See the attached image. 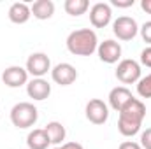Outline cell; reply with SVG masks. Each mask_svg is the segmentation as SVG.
I'll use <instances>...</instances> for the list:
<instances>
[{"mask_svg":"<svg viewBox=\"0 0 151 149\" xmlns=\"http://www.w3.org/2000/svg\"><path fill=\"white\" fill-rule=\"evenodd\" d=\"M99 47L97 34L91 28H79L69 34L67 49L76 56H91Z\"/></svg>","mask_w":151,"mask_h":149,"instance_id":"7a4b0ae2","label":"cell"},{"mask_svg":"<svg viewBox=\"0 0 151 149\" xmlns=\"http://www.w3.org/2000/svg\"><path fill=\"white\" fill-rule=\"evenodd\" d=\"M2 81L5 86L9 88H19L23 84H27L28 81V72L27 69L19 67V65H12V67H7L2 74Z\"/></svg>","mask_w":151,"mask_h":149,"instance_id":"30bf717a","label":"cell"},{"mask_svg":"<svg viewBox=\"0 0 151 149\" xmlns=\"http://www.w3.org/2000/svg\"><path fill=\"white\" fill-rule=\"evenodd\" d=\"M53 149H62V146H58V148H53Z\"/></svg>","mask_w":151,"mask_h":149,"instance_id":"4316f807","label":"cell"},{"mask_svg":"<svg viewBox=\"0 0 151 149\" xmlns=\"http://www.w3.org/2000/svg\"><path fill=\"white\" fill-rule=\"evenodd\" d=\"M51 77L56 84L60 86H69L77 79V70L70 63H58L56 67L51 69Z\"/></svg>","mask_w":151,"mask_h":149,"instance_id":"8fae6325","label":"cell"},{"mask_svg":"<svg viewBox=\"0 0 151 149\" xmlns=\"http://www.w3.org/2000/svg\"><path fill=\"white\" fill-rule=\"evenodd\" d=\"M144 117H146V105L141 100L132 98L119 111V119H118L119 133L125 135V137H134L135 133H139Z\"/></svg>","mask_w":151,"mask_h":149,"instance_id":"6da1fadb","label":"cell"},{"mask_svg":"<svg viewBox=\"0 0 151 149\" xmlns=\"http://www.w3.org/2000/svg\"><path fill=\"white\" fill-rule=\"evenodd\" d=\"M62 149H84L79 142H65L62 144Z\"/></svg>","mask_w":151,"mask_h":149,"instance_id":"d4e9b609","label":"cell"},{"mask_svg":"<svg viewBox=\"0 0 151 149\" xmlns=\"http://www.w3.org/2000/svg\"><path fill=\"white\" fill-rule=\"evenodd\" d=\"M141 63L151 69V46H148L146 49H142V53H141Z\"/></svg>","mask_w":151,"mask_h":149,"instance_id":"7402d4cb","label":"cell"},{"mask_svg":"<svg viewBox=\"0 0 151 149\" xmlns=\"http://www.w3.org/2000/svg\"><path fill=\"white\" fill-rule=\"evenodd\" d=\"M141 148L151 149V128H146V130L141 133Z\"/></svg>","mask_w":151,"mask_h":149,"instance_id":"44dd1931","label":"cell"},{"mask_svg":"<svg viewBox=\"0 0 151 149\" xmlns=\"http://www.w3.org/2000/svg\"><path fill=\"white\" fill-rule=\"evenodd\" d=\"M97 53H99V58L104 63H109L111 65V63H116L121 58V46H119V42L107 39V40H104V42L99 44Z\"/></svg>","mask_w":151,"mask_h":149,"instance_id":"9c48e42d","label":"cell"},{"mask_svg":"<svg viewBox=\"0 0 151 149\" xmlns=\"http://www.w3.org/2000/svg\"><path fill=\"white\" fill-rule=\"evenodd\" d=\"M39 111L30 102H19L11 109V121L16 128H30L37 123Z\"/></svg>","mask_w":151,"mask_h":149,"instance_id":"3957f363","label":"cell"},{"mask_svg":"<svg viewBox=\"0 0 151 149\" xmlns=\"http://www.w3.org/2000/svg\"><path fill=\"white\" fill-rule=\"evenodd\" d=\"M141 7H142V11L151 14V0H141Z\"/></svg>","mask_w":151,"mask_h":149,"instance_id":"484cf974","label":"cell"},{"mask_svg":"<svg viewBox=\"0 0 151 149\" xmlns=\"http://www.w3.org/2000/svg\"><path fill=\"white\" fill-rule=\"evenodd\" d=\"M30 16H32V11L25 2H16V4H12L9 7V19L12 23H16V25L27 23L30 19Z\"/></svg>","mask_w":151,"mask_h":149,"instance_id":"5bb4252c","label":"cell"},{"mask_svg":"<svg viewBox=\"0 0 151 149\" xmlns=\"http://www.w3.org/2000/svg\"><path fill=\"white\" fill-rule=\"evenodd\" d=\"M34 18L37 19H49L55 14V4L51 0H35L30 7Z\"/></svg>","mask_w":151,"mask_h":149,"instance_id":"2e32d148","label":"cell"},{"mask_svg":"<svg viewBox=\"0 0 151 149\" xmlns=\"http://www.w3.org/2000/svg\"><path fill=\"white\" fill-rule=\"evenodd\" d=\"M139 32H141L142 40H144L146 44H150V46H151V21H146V23L139 28Z\"/></svg>","mask_w":151,"mask_h":149,"instance_id":"ffe728a7","label":"cell"},{"mask_svg":"<svg viewBox=\"0 0 151 149\" xmlns=\"http://www.w3.org/2000/svg\"><path fill=\"white\" fill-rule=\"evenodd\" d=\"M113 32L119 40H132L139 32V25L134 18L128 16H119L113 23Z\"/></svg>","mask_w":151,"mask_h":149,"instance_id":"5b68a950","label":"cell"},{"mask_svg":"<svg viewBox=\"0 0 151 149\" xmlns=\"http://www.w3.org/2000/svg\"><path fill=\"white\" fill-rule=\"evenodd\" d=\"M44 130H46V133H47V137H49V142H51L53 146L58 148V144H62V142L65 140L67 132H65V126H63L62 123H58V121H51V123L46 125Z\"/></svg>","mask_w":151,"mask_h":149,"instance_id":"e0dca14e","label":"cell"},{"mask_svg":"<svg viewBox=\"0 0 151 149\" xmlns=\"http://www.w3.org/2000/svg\"><path fill=\"white\" fill-rule=\"evenodd\" d=\"M134 98V95H132V91L128 90V88H125V86H116L111 90V93H109V105L113 107L114 111H121L130 100Z\"/></svg>","mask_w":151,"mask_h":149,"instance_id":"4fadbf2b","label":"cell"},{"mask_svg":"<svg viewBox=\"0 0 151 149\" xmlns=\"http://www.w3.org/2000/svg\"><path fill=\"white\" fill-rule=\"evenodd\" d=\"M137 93L142 98H151V74L139 79V82H137Z\"/></svg>","mask_w":151,"mask_h":149,"instance_id":"d6986e66","label":"cell"},{"mask_svg":"<svg viewBox=\"0 0 151 149\" xmlns=\"http://www.w3.org/2000/svg\"><path fill=\"white\" fill-rule=\"evenodd\" d=\"M111 4H113L114 7H123L125 9V7H132L134 5V0H113Z\"/></svg>","mask_w":151,"mask_h":149,"instance_id":"cb8c5ba5","label":"cell"},{"mask_svg":"<svg viewBox=\"0 0 151 149\" xmlns=\"http://www.w3.org/2000/svg\"><path fill=\"white\" fill-rule=\"evenodd\" d=\"M63 7H65L67 14H70V16H81V14H84L88 11L90 2L88 0H65Z\"/></svg>","mask_w":151,"mask_h":149,"instance_id":"ac0fdd59","label":"cell"},{"mask_svg":"<svg viewBox=\"0 0 151 149\" xmlns=\"http://www.w3.org/2000/svg\"><path fill=\"white\" fill-rule=\"evenodd\" d=\"M51 70V60L44 53H32L27 60V72L35 77H42Z\"/></svg>","mask_w":151,"mask_h":149,"instance_id":"8992f818","label":"cell"},{"mask_svg":"<svg viewBox=\"0 0 151 149\" xmlns=\"http://www.w3.org/2000/svg\"><path fill=\"white\" fill-rule=\"evenodd\" d=\"M27 93L34 100H46L51 95V84L42 77H35L27 84Z\"/></svg>","mask_w":151,"mask_h":149,"instance_id":"7c38bea8","label":"cell"},{"mask_svg":"<svg viewBox=\"0 0 151 149\" xmlns=\"http://www.w3.org/2000/svg\"><path fill=\"white\" fill-rule=\"evenodd\" d=\"M86 117L93 125H104L109 117V109L107 104L100 98H91L86 104Z\"/></svg>","mask_w":151,"mask_h":149,"instance_id":"52a82bcc","label":"cell"},{"mask_svg":"<svg viewBox=\"0 0 151 149\" xmlns=\"http://www.w3.org/2000/svg\"><path fill=\"white\" fill-rule=\"evenodd\" d=\"M27 146L30 149H47L51 146V142H49V137H47L46 130H42V128L32 130L27 137Z\"/></svg>","mask_w":151,"mask_h":149,"instance_id":"9a60e30c","label":"cell"},{"mask_svg":"<svg viewBox=\"0 0 151 149\" xmlns=\"http://www.w3.org/2000/svg\"><path fill=\"white\" fill-rule=\"evenodd\" d=\"M116 77L123 84L139 82V79H141V65L135 60H130V58L121 60L118 63V69H116Z\"/></svg>","mask_w":151,"mask_h":149,"instance_id":"277c9868","label":"cell"},{"mask_svg":"<svg viewBox=\"0 0 151 149\" xmlns=\"http://www.w3.org/2000/svg\"><path fill=\"white\" fill-rule=\"evenodd\" d=\"M111 18H113V11L111 5L106 2H99L90 9V21L95 28H106L111 23Z\"/></svg>","mask_w":151,"mask_h":149,"instance_id":"ba28073f","label":"cell"},{"mask_svg":"<svg viewBox=\"0 0 151 149\" xmlns=\"http://www.w3.org/2000/svg\"><path fill=\"white\" fill-rule=\"evenodd\" d=\"M118 149H142V148H141V144H137L134 140H127V142H121Z\"/></svg>","mask_w":151,"mask_h":149,"instance_id":"603a6c76","label":"cell"}]
</instances>
